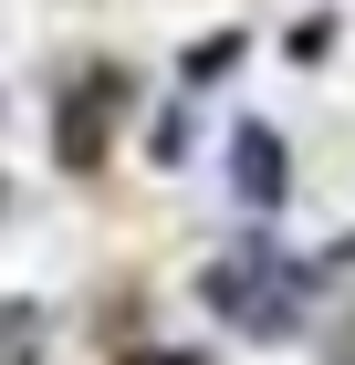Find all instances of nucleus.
<instances>
[{
	"mask_svg": "<svg viewBox=\"0 0 355 365\" xmlns=\"http://www.w3.org/2000/svg\"><path fill=\"white\" fill-rule=\"evenodd\" d=\"M219 303L241 313L251 334H272V324H293V303H303V272H293V261H272L261 240H251V261H230V272H219Z\"/></svg>",
	"mask_w": 355,
	"mask_h": 365,
	"instance_id": "obj_1",
	"label": "nucleus"
},
{
	"mask_svg": "<svg viewBox=\"0 0 355 365\" xmlns=\"http://www.w3.org/2000/svg\"><path fill=\"white\" fill-rule=\"evenodd\" d=\"M241 198H251V209H272V198H282V146L261 136V125H241Z\"/></svg>",
	"mask_w": 355,
	"mask_h": 365,
	"instance_id": "obj_2",
	"label": "nucleus"
}]
</instances>
